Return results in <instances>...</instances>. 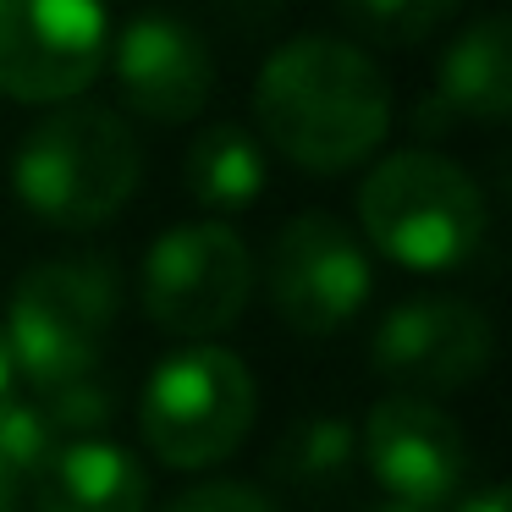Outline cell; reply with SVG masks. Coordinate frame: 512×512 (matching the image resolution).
Instances as JSON below:
<instances>
[{"label": "cell", "instance_id": "18", "mask_svg": "<svg viewBox=\"0 0 512 512\" xmlns=\"http://www.w3.org/2000/svg\"><path fill=\"white\" fill-rule=\"evenodd\" d=\"M56 452V435H50L39 402H23V397H0V468L12 479H34V468Z\"/></svg>", "mask_w": 512, "mask_h": 512}, {"label": "cell", "instance_id": "12", "mask_svg": "<svg viewBox=\"0 0 512 512\" xmlns=\"http://www.w3.org/2000/svg\"><path fill=\"white\" fill-rule=\"evenodd\" d=\"M34 512H144L149 474L116 441H56L34 468Z\"/></svg>", "mask_w": 512, "mask_h": 512}, {"label": "cell", "instance_id": "4", "mask_svg": "<svg viewBox=\"0 0 512 512\" xmlns=\"http://www.w3.org/2000/svg\"><path fill=\"white\" fill-rule=\"evenodd\" d=\"M254 408L259 386L243 353L193 342L155 364L138 402V430L166 468H210L248 441Z\"/></svg>", "mask_w": 512, "mask_h": 512}, {"label": "cell", "instance_id": "13", "mask_svg": "<svg viewBox=\"0 0 512 512\" xmlns=\"http://www.w3.org/2000/svg\"><path fill=\"white\" fill-rule=\"evenodd\" d=\"M435 105L468 122H507L512 111V34L501 12H479L446 45L435 72Z\"/></svg>", "mask_w": 512, "mask_h": 512}, {"label": "cell", "instance_id": "21", "mask_svg": "<svg viewBox=\"0 0 512 512\" xmlns=\"http://www.w3.org/2000/svg\"><path fill=\"white\" fill-rule=\"evenodd\" d=\"M0 512H17V479L0 468Z\"/></svg>", "mask_w": 512, "mask_h": 512}, {"label": "cell", "instance_id": "17", "mask_svg": "<svg viewBox=\"0 0 512 512\" xmlns=\"http://www.w3.org/2000/svg\"><path fill=\"white\" fill-rule=\"evenodd\" d=\"M111 408L116 397L100 375H78V380L39 391V413H45L56 441H100V430L111 424Z\"/></svg>", "mask_w": 512, "mask_h": 512}, {"label": "cell", "instance_id": "7", "mask_svg": "<svg viewBox=\"0 0 512 512\" xmlns=\"http://www.w3.org/2000/svg\"><path fill=\"white\" fill-rule=\"evenodd\" d=\"M105 0H0V89L28 105H67L105 72Z\"/></svg>", "mask_w": 512, "mask_h": 512}, {"label": "cell", "instance_id": "10", "mask_svg": "<svg viewBox=\"0 0 512 512\" xmlns=\"http://www.w3.org/2000/svg\"><path fill=\"white\" fill-rule=\"evenodd\" d=\"M358 463L375 474L397 507L430 512L441 501H457L468 474V441L446 408L424 397H380L364 413L358 430Z\"/></svg>", "mask_w": 512, "mask_h": 512}, {"label": "cell", "instance_id": "23", "mask_svg": "<svg viewBox=\"0 0 512 512\" xmlns=\"http://www.w3.org/2000/svg\"><path fill=\"white\" fill-rule=\"evenodd\" d=\"M358 512H413V507H397V501H369V507H358Z\"/></svg>", "mask_w": 512, "mask_h": 512}, {"label": "cell", "instance_id": "20", "mask_svg": "<svg viewBox=\"0 0 512 512\" xmlns=\"http://www.w3.org/2000/svg\"><path fill=\"white\" fill-rule=\"evenodd\" d=\"M457 512H507V490H501V485H485V490H474V496H468Z\"/></svg>", "mask_w": 512, "mask_h": 512}, {"label": "cell", "instance_id": "6", "mask_svg": "<svg viewBox=\"0 0 512 512\" xmlns=\"http://www.w3.org/2000/svg\"><path fill=\"white\" fill-rule=\"evenodd\" d=\"M254 292V254L226 221H182L144 254V309L171 336H221Z\"/></svg>", "mask_w": 512, "mask_h": 512}, {"label": "cell", "instance_id": "19", "mask_svg": "<svg viewBox=\"0 0 512 512\" xmlns=\"http://www.w3.org/2000/svg\"><path fill=\"white\" fill-rule=\"evenodd\" d=\"M166 512H281L265 490L254 485H237V479H215V485H199V490H182Z\"/></svg>", "mask_w": 512, "mask_h": 512}, {"label": "cell", "instance_id": "15", "mask_svg": "<svg viewBox=\"0 0 512 512\" xmlns=\"http://www.w3.org/2000/svg\"><path fill=\"white\" fill-rule=\"evenodd\" d=\"M353 468H358V430L342 424L336 413L298 419L270 452V474L281 485L303 490V496H325V490L347 485Z\"/></svg>", "mask_w": 512, "mask_h": 512}, {"label": "cell", "instance_id": "11", "mask_svg": "<svg viewBox=\"0 0 512 512\" xmlns=\"http://www.w3.org/2000/svg\"><path fill=\"white\" fill-rule=\"evenodd\" d=\"M111 72L122 100L149 122H193L215 94V56L204 34L177 12H138L111 39Z\"/></svg>", "mask_w": 512, "mask_h": 512}, {"label": "cell", "instance_id": "8", "mask_svg": "<svg viewBox=\"0 0 512 512\" xmlns=\"http://www.w3.org/2000/svg\"><path fill=\"white\" fill-rule=\"evenodd\" d=\"M369 358L402 397L430 402L485 375L496 358V325L479 303L424 292V298H402L380 314Z\"/></svg>", "mask_w": 512, "mask_h": 512}, {"label": "cell", "instance_id": "3", "mask_svg": "<svg viewBox=\"0 0 512 512\" xmlns=\"http://www.w3.org/2000/svg\"><path fill=\"white\" fill-rule=\"evenodd\" d=\"M364 237L408 270H452L485 237V193L435 149H397L358 188Z\"/></svg>", "mask_w": 512, "mask_h": 512}, {"label": "cell", "instance_id": "9", "mask_svg": "<svg viewBox=\"0 0 512 512\" xmlns=\"http://www.w3.org/2000/svg\"><path fill=\"white\" fill-rule=\"evenodd\" d=\"M375 265L342 215L303 210L270 248V303L298 336H331L369 303Z\"/></svg>", "mask_w": 512, "mask_h": 512}, {"label": "cell", "instance_id": "5", "mask_svg": "<svg viewBox=\"0 0 512 512\" xmlns=\"http://www.w3.org/2000/svg\"><path fill=\"white\" fill-rule=\"evenodd\" d=\"M116 320V270L105 259H45L6 303V353L39 391L100 369Z\"/></svg>", "mask_w": 512, "mask_h": 512}, {"label": "cell", "instance_id": "16", "mask_svg": "<svg viewBox=\"0 0 512 512\" xmlns=\"http://www.w3.org/2000/svg\"><path fill=\"white\" fill-rule=\"evenodd\" d=\"M342 17L375 45H413L435 34L446 17H457L463 0H336Z\"/></svg>", "mask_w": 512, "mask_h": 512}, {"label": "cell", "instance_id": "22", "mask_svg": "<svg viewBox=\"0 0 512 512\" xmlns=\"http://www.w3.org/2000/svg\"><path fill=\"white\" fill-rule=\"evenodd\" d=\"M12 391V353H6V331H0V397Z\"/></svg>", "mask_w": 512, "mask_h": 512}, {"label": "cell", "instance_id": "2", "mask_svg": "<svg viewBox=\"0 0 512 512\" xmlns=\"http://www.w3.org/2000/svg\"><path fill=\"white\" fill-rule=\"evenodd\" d=\"M144 149L127 116L67 100L39 116L12 155V188L50 226H100L133 199Z\"/></svg>", "mask_w": 512, "mask_h": 512}, {"label": "cell", "instance_id": "14", "mask_svg": "<svg viewBox=\"0 0 512 512\" xmlns=\"http://www.w3.org/2000/svg\"><path fill=\"white\" fill-rule=\"evenodd\" d=\"M182 177H188V193L204 210H248L265 193V177H270L265 144L237 122H210L188 144Z\"/></svg>", "mask_w": 512, "mask_h": 512}, {"label": "cell", "instance_id": "1", "mask_svg": "<svg viewBox=\"0 0 512 512\" xmlns=\"http://www.w3.org/2000/svg\"><path fill=\"white\" fill-rule=\"evenodd\" d=\"M259 133L303 171H347L391 133V83L364 45L298 34L276 45L254 83Z\"/></svg>", "mask_w": 512, "mask_h": 512}]
</instances>
